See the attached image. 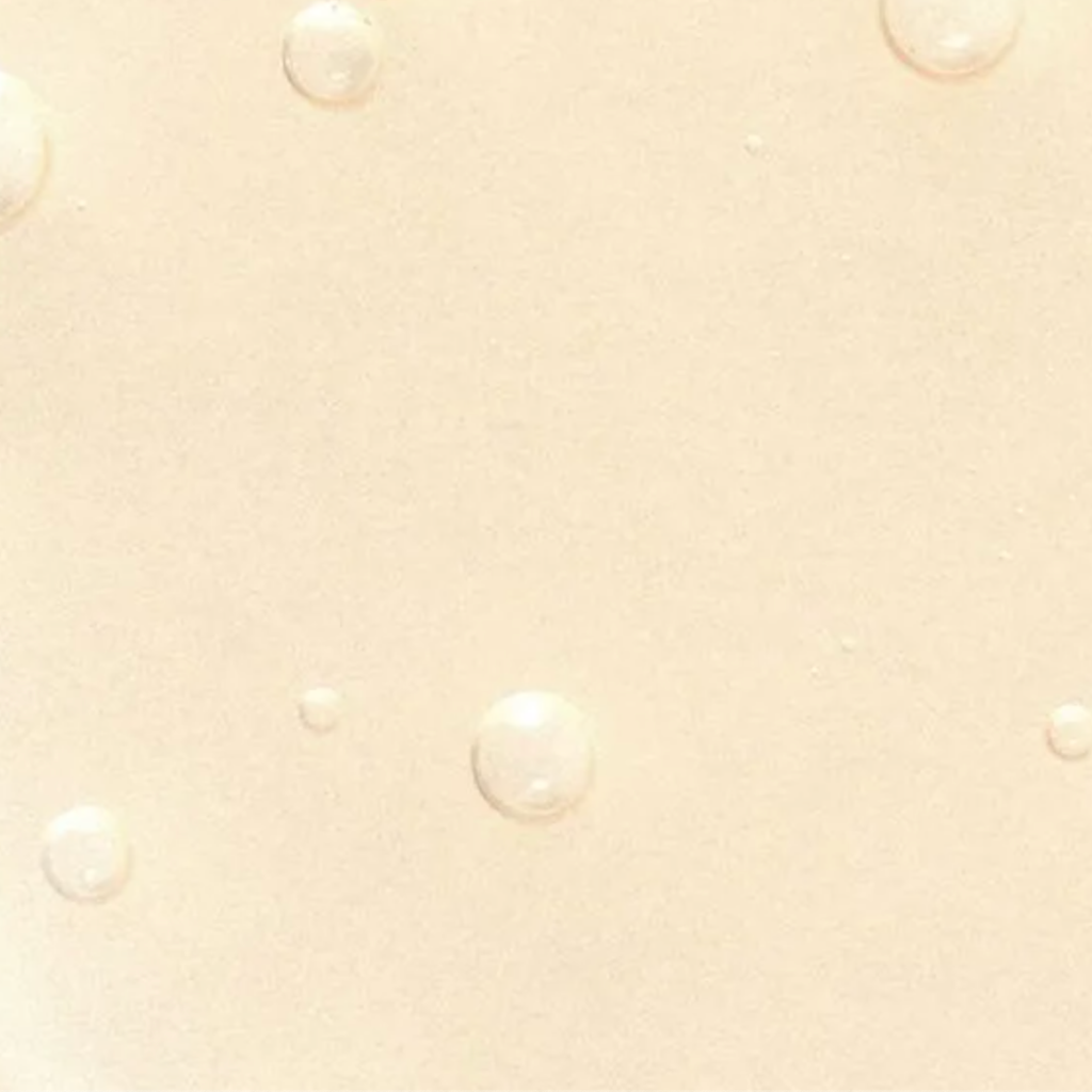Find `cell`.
Returning a JSON list of instances; mask_svg holds the SVG:
<instances>
[{
  "mask_svg": "<svg viewBox=\"0 0 1092 1092\" xmlns=\"http://www.w3.org/2000/svg\"><path fill=\"white\" fill-rule=\"evenodd\" d=\"M287 43V68L295 84L322 101L339 102L358 93L373 68L365 27L343 12L316 11Z\"/></svg>",
  "mask_w": 1092,
  "mask_h": 1092,
  "instance_id": "obj_2",
  "label": "cell"
},
{
  "mask_svg": "<svg viewBox=\"0 0 1092 1092\" xmlns=\"http://www.w3.org/2000/svg\"><path fill=\"white\" fill-rule=\"evenodd\" d=\"M478 790L500 815L520 823L557 820L576 807L593 780L595 748L585 716L546 691H523L484 716L471 752Z\"/></svg>",
  "mask_w": 1092,
  "mask_h": 1092,
  "instance_id": "obj_1",
  "label": "cell"
}]
</instances>
